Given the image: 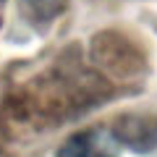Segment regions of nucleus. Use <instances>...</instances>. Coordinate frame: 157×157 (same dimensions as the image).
Returning a JSON list of instances; mask_svg holds the SVG:
<instances>
[{"instance_id":"obj_1","label":"nucleus","mask_w":157,"mask_h":157,"mask_svg":"<svg viewBox=\"0 0 157 157\" xmlns=\"http://www.w3.org/2000/svg\"><path fill=\"white\" fill-rule=\"evenodd\" d=\"M118 139L107 128H89L73 134L58 149V157H118Z\"/></svg>"},{"instance_id":"obj_2","label":"nucleus","mask_w":157,"mask_h":157,"mask_svg":"<svg viewBox=\"0 0 157 157\" xmlns=\"http://www.w3.org/2000/svg\"><path fill=\"white\" fill-rule=\"evenodd\" d=\"M113 136L121 147H128L134 152H152L157 147V118L131 115L121 118L113 128Z\"/></svg>"},{"instance_id":"obj_3","label":"nucleus","mask_w":157,"mask_h":157,"mask_svg":"<svg viewBox=\"0 0 157 157\" xmlns=\"http://www.w3.org/2000/svg\"><path fill=\"white\" fill-rule=\"evenodd\" d=\"M21 8L32 18H52L63 8V0H21Z\"/></svg>"}]
</instances>
